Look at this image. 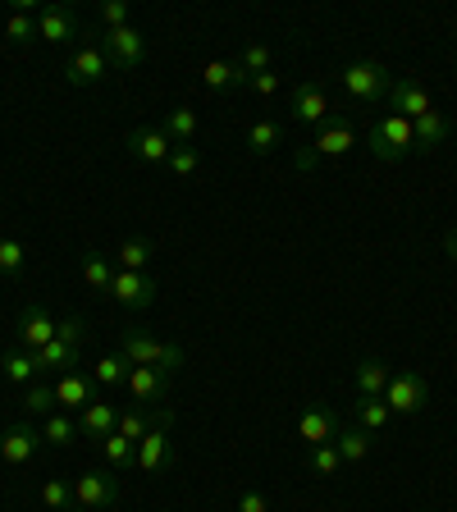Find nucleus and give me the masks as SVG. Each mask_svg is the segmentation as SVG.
Returning <instances> with one entry per match:
<instances>
[{"mask_svg":"<svg viewBox=\"0 0 457 512\" xmlns=\"http://www.w3.org/2000/svg\"><path fill=\"white\" fill-rule=\"evenodd\" d=\"M343 92L357 101V106H375V101H389V87H394V74L384 69L380 60H357L339 74Z\"/></svg>","mask_w":457,"mask_h":512,"instance_id":"obj_1","label":"nucleus"},{"mask_svg":"<svg viewBox=\"0 0 457 512\" xmlns=\"http://www.w3.org/2000/svg\"><path fill=\"white\" fill-rule=\"evenodd\" d=\"M119 352L128 357V366H156V371H165V375L183 371V348L160 343V339H151V334H142V330H128Z\"/></svg>","mask_w":457,"mask_h":512,"instance_id":"obj_2","label":"nucleus"},{"mask_svg":"<svg viewBox=\"0 0 457 512\" xmlns=\"http://www.w3.org/2000/svg\"><path fill=\"white\" fill-rule=\"evenodd\" d=\"M371 151H375V160H403L407 151H416V142H412V119H403V115H380L371 124Z\"/></svg>","mask_w":457,"mask_h":512,"instance_id":"obj_3","label":"nucleus"},{"mask_svg":"<svg viewBox=\"0 0 457 512\" xmlns=\"http://www.w3.org/2000/svg\"><path fill=\"white\" fill-rule=\"evenodd\" d=\"M110 298L128 311H147L156 302V275L151 270H119L115 266V279H110Z\"/></svg>","mask_w":457,"mask_h":512,"instance_id":"obj_4","label":"nucleus"},{"mask_svg":"<svg viewBox=\"0 0 457 512\" xmlns=\"http://www.w3.org/2000/svg\"><path fill=\"white\" fill-rule=\"evenodd\" d=\"M288 115H293V124H302V128H320L330 119V96H325V87H320L316 78L298 83L293 96H288Z\"/></svg>","mask_w":457,"mask_h":512,"instance_id":"obj_5","label":"nucleus"},{"mask_svg":"<svg viewBox=\"0 0 457 512\" xmlns=\"http://www.w3.org/2000/svg\"><path fill=\"white\" fill-rule=\"evenodd\" d=\"M96 375L83 371V366H69V371H60V380H55V403H60V412H83L87 403H96Z\"/></svg>","mask_w":457,"mask_h":512,"instance_id":"obj_6","label":"nucleus"},{"mask_svg":"<svg viewBox=\"0 0 457 512\" xmlns=\"http://www.w3.org/2000/svg\"><path fill=\"white\" fill-rule=\"evenodd\" d=\"M384 403H389V412L416 416L430 403V384L416 371H394V380H389V389H384Z\"/></svg>","mask_w":457,"mask_h":512,"instance_id":"obj_7","label":"nucleus"},{"mask_svg":"<svg viewBox=\"0 0 457 512\" xmlns=\"http://www.w3.org/2000/svg\"><path fill=\"white\" fill-rule=\"evenodd\" d=\"M101 51H106V60L119 64V69H138V64L147 60V37H142L138 28H106L101 32Z\"/></svg>","mask_w":457,"mask_h":512,"instance_id":"obj_8","label":"nucleus"},{"mask_svg":"<svg viewBox=\"0 0 457 512\" xmlns=\"http://www.w3.org/2000/svg\"><path fill=\"white\" fill-rule=\"evenodd\" d=\"M389 110H394V115H403V119L430 115V110H435V101H430V87L421 83L416 74L394 78V87H389Z\"/></svg>","mask_w":457,"mask_h":512,"instance_id":"obj_9","label":"nucleus"},{"mask_svg":"<svg viewBox=\"0 0 457 512\" xmlns=\"http://www.w3.org/2000/svg\"><path fill=\"white\" fill-rule=\"evenodd\" d=\"M307 147L316 151L320 160H325V156H343V151L357 147V128H352V119H348V115H330L325 124L316 128V138H311Z\"/></svg>","mask_w":457,"mask_h":512,"instance_id":"obj_10","label":"nucleus"},{"mask_svg":"<svg viewBox=\"0 0 457 512\" xmlns=\"http://www.w3.org/2000/svg\"><path fill=\"white\" fill-rule=\"evenodd\" d=\"M74 503H83V508H92V512L115 508L119 503L115 476H106V471H83V476L74 480Z\"/></svg>","mask_w":457,"mask_h":512,"instance_id":"obj_11","label":"nucleus"},{"mask_svg":"<svg viewBox=\"0 0 457 512\" xmlns=\"http://www.w3.org/2000/svg\"><path fill=\"white\" fill-rule=\"evenodd\" d=\"M106 74H110V60H106L101 46H78V51L69 55V64H64V78H69L74 87H92Z\"/></svg>","mask_w":457,"mask_h":512,"instance_id":"obj_12","label":"nucleus"},{"mask_svg":"<svg viewBox=\"0 0 457 512\" xmlns=\"http://www.w3.org/2000/svg\"><path fill=\"white\" fill-rule=\"evenodd\" d=\"M78 32H83V23H78V14L69 5H46L37 14V37H46L51 46H69Z\"/></svg>","mask_w":457,"mask_h":512,"instance_id":"obj_13","label":"nucleus"},{"mask_svg":"<svg viewBox=\"0 0 457 512\" xmlns=\"http://www.w3.org/2000/svg\"><path fill=\"white\" fill-rule=\"evenodd\" d=\"M128 151H133V160H142V165H165L170 151H174V142L165 138V128L142 124V128L128 133Z\"/></svg>","mask_w":457,"mask_h":512,"instance_id":"obj_14","label":"nucleus"},{"mask_svg":"<svg viewBox=\"0 0 457 512\" xmlns=\"http://www.w3.org/2000/svg\"><path fill=\"white\" fill-rule=\"evenodd\" d=\"M124 384H128V398L138 407H156L165 398V389H170V375L156 371V366H133Z\"/></svg>","mask_w":457,"mask_h":512,"instance_id":"obj_15","label":"nucleus"},{"mask_svg":"<svg viewBox=\"0 0 457 512\" xmlns=\"http://www.w3.org/2000/svg\"><path fill=\"white\" fill-rule=\"evenodd\" d=\"M51 339H55V320L46 316L42 302H28V307H23V316H19V348L37 352V348H46Z\"/></svg>","mask_w":457,"mask_h":512,"instance_id":"obj_16","label":"nucleus"},{"mask_svg":"<svg viewBox=\"0 0 457 512\" xmlns=\"http://www.w3.org/2000/svg\"><path fill=\"white\" fill-rule=\"evenodd\" d=\"M174 462V448H170V435H165V426H151L147 435L138 439V471H147V476H160V471Z\"/></svg>","mask_w":457,"mask_h":512,"instance_id":"obj_17","label":"nucleus"},{"mask_svg":"<svg viewBox=\"0 0 457 512\" xmlns=\"http://www.w3.org/2000/svg\"><path fill=\"white\" fill-rule=\"evenodd\" d=\"M37 444H42V430H32L28 421H14V426L0 435V458L10 462V467H23V462L37 453Z\"/></svg>","mask_w":457,"mask_h":512,"instance_id":"obj_18","label":"nucleus"},{"mask_svg":"<svg viewBox=\"0 0 457 512\" xmlns=\"http://www.w3.org/2000/svg\"><path fill=\"white\" fill-rule=\"evenodd\" d=\"M334 435H339V421H334L330 407H307V412L298 416V439H302L307 448L334 444Z\"/></svg>","mask_w":457,"mask_h":512,"instance_id":"obj_19","label":"nucleus"},{"mask_svg":"<svg viewBox=\"0 0 457 512\" xmlns=\"http://www.w3.org/2000/svg\"><path fill=\"white\" fill-rule=\"evenodd\" d=\"M115 426H119V407L106 403V398H96V403H87L78 412V435L83 439H106L115 435Z\"/></svg>","mask_w":457,"mask_h":512,"instance_id":"obj_20","label":"nucleus"},{"mask_svg":"<svg viewBox=\"0 0 457 512\" xmlns=\"http://www.w3.org/2000/svg\"><path fill=\"white\" fill-rule=\"evenodd\" d=\"M448 133H453V124H448V115H439V110H430V115L412 119V142L416 151H439L448 142Z\"/></svg>","mask_w":457,"mask_h":512,"instance_id":"obj_21","label":"nucleus"},{"mask_svg":"<svg viewBox=\"0 0 457 512\" xmlns=\"http://www.w3.org/2000/svg\"><path fill=\"white\" fill-rule=\"evenodd\" d=\"M389 380H394V371H389L384 357H362V362H357V394L362 398H384Z\"/></svg>","mask_w":457,"mask_h":512,"instance_id":"obj_22","label":"nucleus"},{"mask_svg":"<svg viewBox=\"0 0 457 512\" xmlns=\"http://www.w3.org/2000/svg\"><path fill=\"white\" fill-rule=\"evenodd\" d=\"M170 421H174V416H170V407H160L156 416H151L147 407H128V412H119V426H115V430H119V435H124V439H133V444H138V439L147 435L151 426H170Z\"/></svg>","mask_w":457,"mask_h":512,"instance_id":"obj_23","label":"nucleus"},{"mask_svg":"<svg viewBox=\"0 0 457 512\" xmlns=\"http://www.w3.org/2000/svg\"><path fill=\"white\" fill-rule=\"evenodd\" d=\"M202 83L211 87V92H234V87H247V69L234 60H211L202 69Z\"/></svg>","mask_w":457,"mask_h":512,"instance_id":"obj_24","label":"nucleus"},{"mask_svg":"<svg viewBox=\"0 0 457 512\" xmlns=\"http://www.w3.org/2000/svg\"><path fill=\"white\" fill-rule=\"evenodd\" d=\"M165 138H170L174 147H192V138H197V110H188V106L165 110Z\"/></svg>","mask_w":457,"mask_h":512,"instance_id":"obj_25","label":"nucleus"},{"mask_svg":"<svg viewBox=\"0 0 457 512\" xmlns=\"http://www.w3.org/2000/svg\"><path fill=\"white\" fill-rule=\"evenodd\" d=\"M32 362H37V375H46V371H69V366H78V348H69V343L51 339L46 348L32 352Z\"/></svg>","mask_w":457,"mask_h":512,"instance_id":"obj_26","label":"nucleus"},{"mask_svg":"<svg viewBox=\"0 0 457 512\" xmlns=\"http://www.w3.org/2000/svg\"><path fill=\"white\" fill-rule=\"evenodd\" d=\"M110 279H115V266H110V256L96 252V247H87V252H83V284L96 288V293H110Z\"/></svg>","mask_w":457,"mask_h":512,"instance_id":"obj_27","label":"nucleus"},{"mask_svg":"<svg viewBox=\"0 0 457 512\" xmlns=\"http://www.w3.org/2000/svg\"><path fill=\"white\" fill-rule=\"evenodd\" d=\"M352 412H357V426H362L366 435H380V430L394 421V412H389V403H384V398H357V407H352Z\"/></svg>","mask_w":457,"mask_h":512,"instance_id":"obj_28","label":"nucleus"},{"mask_svg":"<svg viewBox=\"0 0 457 512\" xmlns=\"http://www.w3.org/2000/svg\"><path fill=\"white\" fill-rule=\"evenodd\" d=\"M101 448H106V462H110V467H119V471H138V444H133V439H124L119 430H115V435L101 439Z\"/></svg>","mask_w":457,"mask_h":512,"instance_id":"obj_29","label":"nucleus"},{"mask_svg":"<svg viewBox=\"0 0 457 512\" xmlns=\"http://www.w3.org/2000/svg\"><path fill=\"white\" fill-rule=\"evenodd\" d=\"M334 448H339L343 462H362L366 453H371V435H366L362 426H343L339 435H334Z\"/></svg>","mask_w":457,"mask_h":512,"instance_id":"obj_30","label":"nucleus"},{"mask_svg":"<svg viewBox=\"0 0 457 512\" xmlns=\"http://www.w3.org/2000/svg\"><path fill=\"white\" fill-rule=\"evenodd\" d=\"M0 371H5V380H10V384H32V375H37V362H32L28 348H10L5 357H0Z\"/></svg>","mask_w":457,"mask_h":512,"instance_id":"obj_31","label":"nucleus"},{"mask_svg":"<svg viewBox=\"0 0 457 512\" xmlns=\"http://www.w3.org/2000/svg\"><path fill=\"white\" fill-rule=\"evenodd\" d=\"M55 384H46V380H32L28 389H23V412L28 416H51L55 412Z\"/></svg>","mask_w":457,"mask_h":512,"instance_id":"obj_32","label":"nucleus"},{"mask_svg":"<svg viewBox=\"0 0 457 512\" xmlns=\"http://www.w3.org/2000/svg\"><path fill=\"white\" fill-rule=\"evenodd\" d=\"M279 138H284V128L270 124V119H256V124L247 128V151H252V156H270V151L279 147Z\"/></svg>","mask_w":457,"mask_h":512,"instance_id":"obj_33","label":"nucleus"},{"mask_svg":"<svg viewBox=\"0 0 457 512\" xmlns=\"http://www.w3.org/2000/svg\"><path fill=\"white\" fill-rule=\"evenodd\" d=\"M42 439L55 448H69L78 439V416H64V412H51L42 426Z\"/></svg>","mask_w":457,"mask_h":512,"instance_id":"obj_34","label":"nucleus"},{"mask_svg":"<svg viewBox=\"0 0 457 512\" xmlns=\"http://www.w3.org/2000/svg\"><path fill=\"white\" fill-rule=\"evenodd\" d=\"M151 261H156V247H151L147 238L119 243V270H151Z\"/></svg>","mask_w":457,"mask_h":512,"instance_id":"obj_35","label":"nucleus"},{"mask_svg":"<svg viewBox=\"0 0 457 512\" xmlns=\"http://www.w3.org/2000/svg\"><path fill=\"white\" fill-rule=\"evenodd\" d=\"M28 270V252L19 238H0V279H19Z\"/></svg>","mask_w":457,"mask_h":512,"instance_id":"obj_36","label":"nucleus"},{"mask_svg":"<svg viewBox=\"0 0 457 512\" xmlns=\"http://www.w3.org/2000/svg\"><path fill=\"white\" fill-rule=\"evenodd\" d=\"M128 371H133V366H128L124 352H119V357H101V362L92 366L96 384H119V380H128Z\"/></svg>","mask_w":457,"mask_h":512,"instance_id":"obj_37","label":"nucleus"},{"mask_svg":"<svg viewBox=\"0 0 457 512\" xmlns=\"http://www.w3.org/2000/svg\"><path fill=\"white\" fill-rule=\"evenodd\" d=\"M5 37H10L14 46H23V42H32L37 37V19H32L28 10H14L10 19H5Z\"/></svg>","mask_w":457,"mask_h":512,"instance_id":"obj_38","label":"nucleus"},{"mask_svg":"<svg viewBox=\"0 0 457 512\" xmlns=\"http://www.w3.org/2000/svg\"><path fill=\"white\" fill-rule=\"evenodd\" d=\"M307 453H311V476H334V471H339L343 467V458H339V448H334V444H320V448H307Z\"/></svg>","mask_w":457,"mask_h":512,"instance_id":"obj_39","label":"nucleus"},{"mask_svg":"<svg viewBox=\"0 0 457 512\" xmlns=\"http://www.w3.org/2000/svg\"><path fill=\"white\" fill-rule=\"evenodd\" d=\"M165 165H170V174H179V179H188V174H197V170H202V151H197V147H174Z\"/></svg>","mask_w":457,"mask_h":512,"instance_id":"obj_40","label":"nucleus"},{"mask_svg":"<svg viewBox=\"0 0 457 512\" xmlns=\"http://www.w3.org/2000/svg\"><path fill=\"white\" fill-rule=\"evenodd\" d=\"M42 503L51 512H69V503H74V485H69V480H46V485H42Z\"/></svg>","mask_w":457,"mask_h":512,"instance_id":"obj_41","label":"nucleus"},{"mask_svg":"<svg viewBox=\"0 0 457 512\" xmlns=\"http://www.w3.org/2000/svg\"><path fill=\"white\" fill-rule=\"evenodd\" d=\"M270 60H275V55H270V46H266V42H252V46L243 51V60H238V64H243L247 78H252V74H270Z\"/></svg>","mask_w":457,"mask_h":512,"instance_id":"obj_42","label":"nucleus"},{"mask_svg":"<svg viewBox=\"0 0 457 512\" xmlns=\"http://www.w3.org/2000/svg\"><path fill=\"white\" fill-rule=\"evenodd\" d=\"M55 339L60 343H69V348H83V339H87V325L78 316H69V320H60L55 325Z\"/></svg>","mask_w":457,"mask_h":512,"instance_id":"obj_43","label":"nucleus"},{"mask_svg":"<svg viewBox=\"0 0 457 512\" xmlns=\"http://www.w3.org/2000/svg\"><path fill=\"white\" fill-rule=\"evenodd\" d=\"M101 19H106V28H128V0H106Z\"/></svg>","mask_w":457,"mask_h":512,"instance_id":"obj_44","label":"nucleus"},{"mask_svg":"<svg viewBox=\"0 0 457 512\" xmlns=\"http://www.w3.org/2000/svg\"><path fill=\"white\" fill-rule=\"evenodd\" d=\"M247 87H252L256 96H275L279 92V74H252L247 78Z\"/></svg>","mask_w":457,"mask_h":512,"instance_id":"obj_45","label":"nucleus"},{"mask_svg":"<svg viewBox=\"0 0 457 512\" xmlns=\"http://www.w3.org/2000/svg\"><path fill=\"white\" fill-rule=\"evenodd\" d=\"M238 512H270V499L261 490H243V499H238Z\"/></svg>","mask_w":457,"mask_h":512,"instance_id":"obj_46","label":"nucleus"},{"mask_svg":"<svg viewBox=\"0 0 457 512\" xmlns=\"http://www.w3.org/2000/svg\"><path fill=\"white\" fill-rule=\"evenodd\" d=\"M293 165H298L302 174H311V170H316V165H320V156H316V151H311V147H298V151H293Z\"/></svg>","mask_w":457,"mask_h":512,"instance_id":"obj_47","label":"nucleus"},{"mask_svg":"<svg viewBox=\"0 0 457 512\" xmlns=\"http://www.w3.org/2000/svg\"><path fill=\"white\" fill-rule=\"evenodd\" d=\"M444 252L457 261V229H448V234H444Z\"/></svg>","mask_w":457,"mask_h":512,"instance_id":"obj_48","label":"nucleus"}]
</instances>
